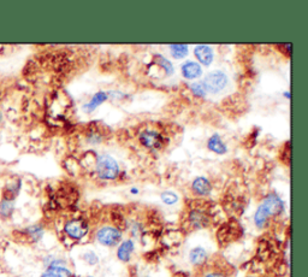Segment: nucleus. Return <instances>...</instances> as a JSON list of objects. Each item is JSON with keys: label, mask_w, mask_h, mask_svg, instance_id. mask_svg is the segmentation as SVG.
Wrapping results in <instances>:
<instances>
[{"label": "nucleus", "mask_w": 308, "mask_h": 277, "mask_svg": "<svg viewBox=\"0 0 308 277\" xmlns=\"http://www.w3.org/2000/svg\"><path fill=\"white\" fill-rule=\"evenodd\" d=\"M284 211V201L276 193H270L263 199L254 213V224L258 229L267 227L273 217Z\"/></svg>", "instance_id": "obj_1"}, {"label": "nucleus", "mask_w": 308, "mask_h": 277, "mask_svg": "<svg viewBox=\"0 0 308 277\" xmlns=\"http://www.w3.org/2000/svg\"><path fill=\"white\" fill-rule=\"evenodd\" d=\"M95 173L103 181H115L120 177L121 169L117 160L108 154H102L95 160Z\"/></svg>", "instance_id": "obj_2"}, {"label": "nucleus", "mask_w": 308, "mask_h": 277, "mask_svg": "<svg viewBox=\"0 0 308 277\" xmlns=\"http://www.w3.org/2000/svg\"><path fill=\"white\" fill-rule=\"evenodd\" d=\"M207 94H221L229 86V76L223 70H212L201 81Z\"/></svg>", "instance_id": "obj_3"}, {"label": "nucleus", "mask_w": 308, "mask_h": 277, "mask_svg": "<svg viewBox=\"0 0 308 277\" xmlns=\"http://www.w3.org/2000/svg\"><path fill=\"white\" fill-rule=\"evenodd\" d=\"M89 223L83 217H75V218L68 219L63 227L65 236L75 242L82 241L89 234Z\"/></svg>", "instance_id": "obj_4"}, {"label": "nucleus", "mask_w": 308, "mask_h": 277, "mask_svg": "<svg viewBox=\"0 0 308 277\" xmlns=\"http://www.w3.org/2000/svg\"><path fill=\"white\" fill-rule=\"evenodd\" d=\"M94 237L95 241L103 247H115L120 245L123 239V232L117 225L105 224L95 232Z\"/></svg>", "instance_id": "obj_5"}, {"label": "nucleus", "mask_w": 308, "mask_h": 277, "mask_svg": "<svg viewBox=\"0 0 308 277\" xmlns=\"http://www.w3.org/2000/svg\"><path fill=\"white\" fill-rule=\"evenodd\" d=\"M139 140L142 146H144L148 149H153V151L163 149L165 144L163 134L159 133L158 130H154V129H144V130H142L139 135Z\"/></svg>", "instance_id": "obj_6"}, {"label": "nucleus", "mask_w": 308, "mask_h": 277, "mask_svg": "<svg viewBox=\"0 0 308 277\" xmlns=\"http://www.w3.org/2000/svg\"><path fill=\"white\" fill-rule=\"evenodd\" d=\"M188 223L193 229H204L209 225V216L205 209L191 208L188 212Z\"/></svg>", "instance_id": "obj_7"}, {"label": "nucleus", "mask_w": 308, "mask_h": 277, "mask_svg": "<svg viewBox=\"0 0 308 277\" xmlns=\"http://www.w3.org/2000/svg\"><path fill=\"white\" fill-rule=\"evenodd\" d=\"M212 190H213V187H212L211 181L205 177V176H198L191 182V191H193V193L195 195L201 196V198L208 196L212 193Z\"/></svg>", "instance_id": "obj_8"}, {"label": "nucleus", "mask_w": 308, "mask_h": 277, "mask_svg": "<svg viewBox=\"0 0 308 277\" xmlns=\"http://www.w3.org/2000/svg\"><path fill=\"white\" fill-rule=\"evenodd\" d=\"M181 72L185 80L194 81V80L200 79L203 76V66L195 61H185L181 65Z\"/></svg>", "instance_id": "obj_9"}, {"label": "nucleus", "mask_w": 308, "mask_h": 277, "mask_svg": "<svg viewBox=\"0 0 308 277\" xmlns=\"http://www.w3.org/2000/svg\"><path fill=\"white\" fill-rule=\"evenodd\" d=\"M135 251V242L133 239L122 240L118 245L117 251H116V256L117 259L122 263H129L133 257V253Z\"/></svg>", "instance_id": "obj_10"}, {"label": "nucleus", "mask_w": 308, "mask_h": 277, "mask_svg": "<svg viewBox=\"0 0 308 277\" xmlns=\"http://www.w3.org/2000/svg\"><path fill=\"white\" fill-rule=\"evenodd\" d=\"M194 56L198 59V63L200 65L208 66L213 63L214 52L213 48L208 45H198L194 47Z\"/></svg>", "instance_id": "obj_11"}, {"label": "nucleus", "mask_w": 308, "mask_h": 277, "mask_svg": "<svg viewBox=\"0 0 308 277\" xmlns=\"http://www.w3.org/2000/svg\"><path fill=\"white\" fill-rule=\"evenodd\" d=\"M188 258L191 265L195 266V268H203L206 264L208 255H207V251L203 246H196V247L191 248Z\"/></svg>", "instance_id": "obj_12"}, {"label": "nucleus", "mask_w": 308, "mask_h": 277, "mask_svg": "<svg viewBox=\"0 0 308 277\" xmlns=\"http://www.w3.org/2000/svg\"><path fill=\"white\" fill-rule=\"evenodd\" d=\"M207 149L216 154H225L227 152V146L218 134H213L207 140Z\"/></svg>", "instance_id": "obj_13"}, {"label": "nucleus", "mask_w": 308, "mask_h": 277, "mask_svg": "<svg viewBox=\"0 0 308 277\" xmlns=\"http://www.w3.org/2000/svg\"><path fill=\"white\" fill-rule=\"evenodd\" d=\"M72 275L74 273L70 270L68 265H57L46 268L40 277H71Z\"/></svg>", "instance_id": "obj_14"}, {"label": "nucleus", "mask_w": 308, "mask_h": 277, "mask_svg": "<svg viewBox=\"0 0 308 277\" xmlns=\"http://www.w3.org/2000/svg\"><path fill=\"white\" fill-rule=\"evenodd\" d=\"M107 99H108L107 92L100 90V92L95 93V94L92 97V99H90L87 104H84L83 106H82V107H83L84 112L90 113V112H93L95 108L99 107L100 105L103 104V103H105Z\"/></svg>", "instance_id": "obj_15"}, {"label": "nucleus", "mask_w": 308, "mask_h": 277, "mask_svg": "<svg viewBox=\"0 0 308 277\" xmlns=\"http://www.w3.org/2000/svg\"><path fill=\"white\" fill-rule=\"evenodd\" d=\"M22 233H23V235H25V236L29 239L30 242L36 243L40 241V240L43 237L45 229H43V227L41 224H33V225H29V227H27L25 229H23Z\"/></svg>", "instance_id": "obj_16"}, {"label": "nucleus", "mask_w": 308, "mask_h": 277, "mask_svg": "<svg viewBox=\"0 0 308 277\" xmlns=\"http://www.w3.org/2000/svg\"><path fill=\"white\" fill-rule=\"evenodd\" d=\"M15 211V200L2 198L0 200V218L2 221H7L12 217Z\"/></svg>", "instance_id": "obj_17"}, {"label": "nucleus", "mask_w": 308, "mask_h": 277, "mask_svg": "<svg viewBox=\"0 0 308 277\" xmlns=\"http://www.w3.org/2000/svg\"><path fill=\"white\" fill-rule=\"evenodd\" d=\"M154 62L160 66V68L164 70L166 76H171L173 72H175V68H173L171 62L167 58H165V57H163L162 54H155Z\"/></svg>", "instance_id": "obj_18"}, {"label": "nucleus", "mask_w": 308, "mask_h": 277, "mask_svg": "<svg viewBox=\"0 0 308 277\" xmlns=\"http://www.w3.org/2000/svg\"><path fill=\"white\" fill-rule=\"evenodd\" d=\"M170 53L175 59H183L188 56L189 47L188 45H182V43H175V45H170Z\"/></svg>", "instance_id": "obj_19"}, {"label": "nucleus", "mask_w": 308, "mask_h": 277, "mask_svg": "<svg viewBox=\"0 0 308 277\" xmlns=\"http://www.w3.org/2000/svg\"><path fill=\"white\" fill-rule=\"evenodd\" d=\"M160 199H162V201L165 204V205L172 206L178 203L180 196H178V194L173 191H164L162 194H160Z\"/></svg>", "instance_id": "obj_20"}, {"label": "nucleus", "mask_w": 308, "mask_h": 277, "mask_svg": "<svg viewBox=\"0 0 308 277\" xmlns=\"http://www.w3.org/2000/svg\"><path fill=\"white\" fill-rule=\"evenodd\" d=\"M189 88H190V92L193 93L194 97L206 98L207 93H206L205 88H204L203 85H201V82H194V84H191L190 86H189Z\"/></svg>", "instance_id": "obj_21"}, {"label": "nucleus", "mask_w": 308, "mask_h": 277, "mask_svg": "<svg viewBox=\"0 0 308 277\" xmlns=\"http://www.w3.org/2000/svg\"><path fill=\"white\" fill-rule=\"evenodd\" d=\"M83 260L86 261L88 265L94 266L99 263V257L97 256V253L93 252V251H88L83 255Z\"/></svg>", "instance_id": "obj_22"}, {"label": "nucleus", "mask_w": 308, "mask_h": 277, "mask_svg": "<svg viewBox=\"0 0 308 277\" xmlns=\"http://www.w3.org/2000/svg\"><path fill=\"white\" fill-rule=\"evenodd\" d=\"M201 277H230V276H229V274H226L225 271L221 270V269H212V270L205 271Z\"/></svg>", "instance_id": "obj_23"}, {"label": "nucleus", "mask_w": 308, "mask_h": 277, "mask_svg": "<svg viewBox=\"0 0 308 277\" xmlns=\"http://www.w3.org/2000/svg\"><path fill=\"white\" fill-rule=\"evenodd\" d=\"M87 141L93 145L100 144V142H102V135H100L99 133H97V131H90L87 135Z\"/></svg>", "instance_id": "obj_24"}, {"label": "nucleus", "mask_w": 308, "mask_h": 277, "mask_svg": "<svg viewBox=\"0 0 308 277\" xmlns=\"http://www.w3.org/2000/svg\"><path fill=\"white\" fill-rule=\"evenodd\" d=\"M173 276H176V277H189L185 273H176Z\"/></svg>", "instance_id": "obj_25"}, {"label": "nucleus", "mask_w": 308, "mask_h": 277, "mask_svg": "<svg viewBox=\"0 0 308 277\" xmlns=\"http://www.w3.org/2000/svg\"><path fill=\"white\" fill-rule=\"evenodd\" d=\"M130 193L131 194H134V195H136V194H139V190H137V188H131L130 190Z\"/></svg>", "instance_id": "obj_26"}, {"label": "nucleus", "mask_w": 308, "mask_h": 277, "mask_svg": "<svg viewBox=\"0 0 308 277\" xmlns=\"http://www.w3.org/2000/svg\"><path fill=\"white\" fill-rule=\"evenodd\" d=\"M284 98L286 99H290V92H284Z\"/></svg>", "instance_id": "obj_27"}, {"label": "nucleus", "mask_w": 308, "mask_h": 277, "mask_svg": "<svg viewBox=\"0 0 308 277\" xmlns=\"http://www.w3.org/2000/svg\"><path fill=\"white\" fill-rule=\"evenodd\" d=\"M86 277H94V276H86Z\"/></svg>", "instance_id": "obj_28"}]
</instances>
